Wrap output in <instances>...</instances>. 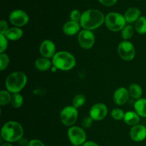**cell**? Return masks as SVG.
Segmentation results:
<instances>
[{
	"label": "cell",
	"mask_w": 146,
	"mask_h": 146,
	"mask_svg": "<svg viewBox=\"0 0 146 146\" xmlns=\"http://www.w3.org/2000/svg\"><path fill=\"white\" fill-rule=\"evenodd\" d=\"M27 82V77L23 72L17 71L8 76L5 81L6 88L7 91L12 94H19Z\"/></svg>",
	"instance_id": "3"
},
{
	"label": "cell",
	"mask_w": 146,
	"mask_h": 146,
	"mask_svg": "<svg viewBox=\"0 0 146 146\" xmlns=\"http://www.w3.org/2000/svg\"><path fill=\"white\" fill-rule=\"evenodd\" d=\"M124 16L119 13L111 12L106 16L105 24L107 28L112 31H119L125 27Z\"/></svg>",
	"instance_id": "5"
},
{
	"label": "cell",
	"mask_w": 146,
	"mask_h": 146,
	"mask_svg": "<svg viewBox=\"0 0 146 146\" xmlns=\"http://www.w3.org/2000/svg\"><path fill=\"white\" fill-rule=\"evenodd\" d=\"M103 5L106 7H111L116 3L117 0H98Z\"/></svg>",
	"instance_id": "33"
},
{
	"label": "cell",
	"mask_w": 146,
	"mask_h": 146,
	"mask_svg": "<svg viewBox=\"0 0 146 146\" xmlns=\"http://www.w3.org/2000/svg\"><path fill=\"white\" fill-rule=\"evenodd\" d=\"M51 71H54H54H57V68H56V67L54 66H53V67H51Z\"/></svg>",
	"instance_id": "37"
},
{
	"label": "cell",
	"mask_w": 146,
	"mask_h": 146,
	"mask_svg": "<svg viewBox=\"0 0 146 146\" xmlns=\"http://www.w3.org/2000/svg\"><path fill=\"white\" fill-rule=\"evenodd\" d=\"M73 146H76V145H73Z\"/></svg>",
	"instance_id": "38"
},
{
	"label": "cell",
	"mask_w": 146,
	"mask_h": 146,
	"mask_svg": "<svg viewBox=\"0 0 146 146\" xmlns=\"http://www.w3.org/2000/svg\"><path fill=\"white\" fill-rule=\"evenodd\" d=\"M141 12L139 9L133 7V8L128 9L125 11L124 14V17L126 22L133 23L135 22L141 17Z\"/></svg>",
	"instance_id": "16"
},
{
	"label": "cell",
	"mask_w": 146,
	"mask_h": 146,
	"mask_svg": "<svg viewBox=\"0 0 146 146\" xmlns=\"http://www.w3.org/2000/svg\"><path fill=\"white\" fill-rule=\"evenodd\" d=\"M135 29L138 34H146V17H141L135 24Z\"/></svg>",
	"instance_id": "22"
},
{
	"label": "cell",
	"mask_w": 146,
	"mask_h": 146,
	"mask_svg": "<svg viewBox=\"0 0 146 146\" xmlns=\"http://www.w3.org/2000/svg\"><path fill=\"white\" fill-rule=\"evenodd\" d=\"M129 96L128 90H127L126 88H123V87L118 88L113 94L114 102L118 106L123 105L128 101Z\"/></svg>",
	"instance_id": "14"
},
{
	"label": "cell",
	"mask_w": 146,
	"mask_h": 146,
	"mask_svg": "<svg viewBox=\"0 0 146 146\" xmlns=\"http://www.w3.org/2000/svg\"><path fill=\"white\" fill-rule=\"evenodd\" d=\"M79 45L85 49H89L93 47L95 43V36L92 31L84 29L78 35Z\"/></svg>",
	"instance_id": "9"
},
{
	"label": "cell",
	"mask_w": 146,
	"mask_h": 146,
	"mask_svg": "<svg viewBox=\"0 0 146 146\" xmlns=\"http://www.w3.org/2000/svg\"><path fill=\"white\" fill-rule=\"evenodd\" d=\"M24 135V129L16 121H9L1 128V137L5 141L14 143L20 141Z\"/></svg>",
	"instance_id": "2"
},
{
	"label": "cell",
	"mask_w": 146,
	"mask_h": 146,
	"mask_svg": "<svg viewBox=\"0 0 146 146\" xmlns=\"http://www.w3.org/2000/svg\"><path fill=\"white\" fill-rule=\"evenodd\" d=\"M123 121L127 125L134 126V125H138L140 121V116L136 112L133 111H128L125 113Z\"/></svg>",
	"instance_id": "17"
},
{
	"label": "cell",
	"mask_w": 146,
	"mask_h": 146,
	"mask_svg": "<svg viewBox=\"0 0 146 146\" xmlns=\"http://www.w3.org/2000/svg\"><path fill=\"white\" fill-rule=\"evenodd\" d=\"M11 96H11L9 91H4V90L1 91L0 92V105L5 106L11 103Z\"/></svg>",
	"instance_id": "24"
},
{
	"label": "cell",
	"mask_w": 146,
	"mask_h": 146,
	"mask_svg": "<svg viewBox=\"0 0 146 146\" xmlns=\"http://www.w3.org/2000/svg\"><path fill=\"white\" fill-rule=\"evenodd\" d=\"M80 30V24L78 22L69 21H67L63 27V31L68 36H74L78 33Z\"/></svg>",
	"instance_id": "15"
},
{
	"label": "cell",
	"mask_w": 146,
	"mask_h": 146,
	"mask_svg": "<svg viewBox=\"0 0 146 146\" xmlns=\"http://www.w3.org/2000/svg\"><path fill=\"white\" fill-rule=\"evenodd\" d=\"M51 62L46 58H39L36 61L35 66L38 70L41 71H45L51 68Z\"/></svg>",
	"instance_id": "20"
},
{
	"label": "cell",
	"mask_w": 146,
	"mask_h": 146,
	"mask_svg": "<svg viewBox=\"0 0 146 146\" xmlns=\"http://www.w3.org/2000/svg\"><path fill=\"white\" fill-rule=\"evenodd\" d=\"M9 64V58L6 54H1L0 55V70L4 71L8 66Z\"/></svg>",
	"instance_id": "27"
},
{
	"label": "cell",
	"mask_w": 146,
	"mask_h": 146,
	"mask_svg": "<svg viewBox=\"0 0 146 146\" xmlns=\"http://www.w3.org/2000/svg\"><path fill=\"white\" fill-rule=\"evenodd\" d=\"M1 146H13L11 144L9 143H3L1 144Z\"/></svg>",
	"instance_id": "36"
},
{
	"label": "cell",
	"mask_w": 146,
	"mask_h": 146,
	"mask_svg": "<svg viewBox=\"0 0 146 146\" xmlns=\"http://www.w3.org/2000/svg\"><path fill=\"white\" fill-rule=\"evenodd\" d=\"M8 40L11 41H17L21 38L23 36V31L20 28L17 27H13V28L9 29L8 31L4 34Z\"/></svg>",
	"instance_id": "18"
},
{
	"label": "cell",
	"mask_w": 146,
	"mask_h": 146,
	"mask_svg": "<svg viewBox=\"0 0 146 146\" xmlns=\"http://www.w3.org/2000/svg\"><path fill=\"white\" fill-rule=\"evenodd\" d=\"M29 20L28 14L22 10H14L9 15L10 22L17 27L25 26L29 22Z\"/></svg>",
	"instance_id": "10"
},
{
	"label": "cell",
	"mask_w": 146,
	"mask_h": 146,
	"mask_svg": "<svg viewBox=\"0 0 146 146\" xmlns=\"http://www.w3.org/2000/svg\"><path fill=\"white\" fill-rule=\"evenodd\" d=\"M60 118L66 126H72L78 118V110L73 106H66L61 111Z\"/></svg>",
	"instance_id": "6"
},
{
	"label": "cell",
	"mask_w": 146,
	"mask_h": 146,
	"mask_svg": "<svg viewBox=\"0 0 146 146\" xmlns=\"http://www.w3.org/2000/svg\"><path fill=\"white\" fill-rule=\"evenodd\" d=\"M24 102V98L22 96L19 94H14L11 96V104L14 108H19L22 106Z\"/></svg>",
	"instance_id": "23"
},
{
	"label": "cell",
	"mask_w": 146,
	"mask_h": 146,
	"mask_svg": "<svg viewBox=\"0 0 146 146\" xmlns=\"http://www.w3.org/2000/svg\"><path fill=\"white\" fill-rule=\"evenodd\" d=\"M106 17L101 11L96 9H88L81 14L80 25L84 29H96L105 22Z\"/></svg>",
	"instance_id": "1"
},
{
	"label": "cell",
	"mask_w": 146,
	"mask_h": 146,
	"mask_svg": "<svg viewBox=\"0 0 146 146\" xmlns=\"http://www.w3.org/2000/svg\"><path fill=\"white\" fill-rule=\"evenodd\" d=\"M82 146H99L96 143L94 142V141H87L86 142L84 145H82Z\"/></svg>",
	"instance_id": "35"
},
{
	"label": "cell",
	"mask_w": 146,
	"mask_h": 146,
	"mask_svg": "<svg viewBox=\"0 0 146 146\" xmlns=\"http://www.w3.org/2000/svg\"><path fill=\"white\" fill-rule=\"evenodd\" d=\"M8 24L7 23V21H4V20H1V22H0V34H2L4 35L5 33L8 31Z\"/></svg>",
	"instance_id": "32"
},
{
	"label": "cell",
	"mask_w": 146,
	"mask_h": 146,
	"mask_svg": "<svg viewBox=\"0 0 146 146\" xmlns=\"http://www.w3.org/2000/svg\"><path fill=\"white\" fill-rule=\"evenodd\" d=\"M130 96L135 99H140L143 95V89L141 86L137 84H131L128 89Z\"/></svg>",
	"instance_id": "21"
},
{
	"label": "cell",
	"mask_w": 146,
	"mask_h": 146,
	"mask_svg": "<svg viewBox=\"0 0 146 146\" xmlns=\"http://www.w3.org/2000/svg\"><path fill=\"white\" fill-rule=\"evenodd\" d=\"M76 58L71 53L59 51L56 53L53 57L52 64L57 69L61 71H69L76 66Z\"/></svg>",
	"instance_id": "4"
},
{
	"label": "cell",
	"mask_w": 146,
	"mask_h": 146,
	"mask_svg": "<svg viewBox=\"0 0 146 146\" xmlns=\"http://www.w3.org/2000/svg\"><path fill=\"white\" fill-rule=\"evenodd\" d=\"M93 121L94 120L91 118V116H88L84 118V119L82 120V122H81V125L84 128H88L92 125L93 123Z\"/></svg>",
	"instance_id": "31"
},
{
	"label": "cell",
	"mask_w": 146,
	"mask_h": 146,
	"mask_svg": "<svg viewBox=\"0 0 146 146\" xmlns=\"http://www.w3.org/2000/svg\"><path fill=\"white\" fill-rule=\"evenodd\" d=\"M81 14H81V12L78 10H73L71 12V14H70V18H71V21L78 22L80 21V19H81Z\"/></svg>",
	"instance_id": "30"
},
{
	"label": "cell",
	"mask_w": 146,
	"mask_h": 146,
	"mask_svg": "<svg viewBox=\"0 0 146 146\" xmlns=\"http://www.w3.org/2000/svg\"><path fill=\"white\" fill-rule=\"evenodd\" d=\"M134 29L132 26L126 25L121 30V35L123 39H130L133 36Z\"/></svg>",
	"instance_id": "25"
},
{
	"label": "cell",
	"mask_w": 146,
	"mask_h": 146,
	"mask_svg": "<svg viewBox=\"0 0 146 146\" xmlns=\"http://www.w3.org/2000/svg\"><path fill=\"white\" fill-rule=\"evenodd\" d=\"M86 102V97L85 96L83 95V94H78L76 95L74 98L73 99V106H74L75 108H78L82 106Z\"/></svg>",
	"instance_id": "26"
},
{
	"label": "cell",
	"mask_w": 146,
	"mask_h": 146,
	"mask_svg": "<svg viewBox=\"0 0 146 146\" xmlns=\"http://www.w3.org/2000/svg\"><path fill=\"white\" fill-rule=\"evenodd\" d=\"M131 139L135 142H141L146 138V128L143 125H134L130 131Z\"/></svg>",
	"instance_id": "13"
},
{
	"label": "cell",
	"mask_w": 146,
	"mask_h": 146,
	"mask_svg": "<svg viewBox=\"0 0 146 146\" xmlns=\"http://www.w3.org/2000/svg\"><path fill=\"white\" fill-rule=\"evenodd\" d=\"M68 137L73 145L79 146L86 142V132L78 126H71L68 131Z\"/></svg>",
	"instance_id": "7"
},
{
	"label": "cell",
	"mask_w": 146,
	"mask_h": 146,
	"mask_svg": "<svg viewBox=\"0 0 146 146\" xmlns=\"http://www.w3.org/2000/svg\"><path fill=\"white\" fill-rule=\"evenodd\" d=\"M8 46V39L4 35L0 34V53L3 54Z\"/></svg>",
	"instance_id": "29"
},
{
	"label": "cell",
	"mask_w": 146,
	"mask_h": 146,
	"mask_svg": "<svg viewBox=\"0 0 146 146\" xmlns=\"http://www.w3.org/2000/svg\"><path fill=\"white\" fill-rule=\"evenodd\" d=\"M118 54L122 59L125 61H131L135 58V47L130 41H123L118 45Z\"/></svg>",
	"instance_id": "8"
},
{
	"label": "cell",
	"mask_w": 146,
	"mask_h": 146,
	"mask_svg": "<svg viewBox=\"0 0 146 146\" xmlns=\"http://www.w3.org/2000/svg\"><path fill=\"white\" fill-rule=\"evenodd\" d=\"M40 54L43 57L50 58L56 54V46L54 42L50 40H45L41 43L39 48Z\"/></svg>",
	"instance_id": "12"
},
{
	"label": "cell",
	"mask_w": 146,
	"mask_h": 146,
	"mask_svg": "<svg viewBox=\"0 0 146 146\" xmlns=\"http://www.w3.org/2000/svg\"><path fill=\"white\" fill-rule=\"evenodd\" d=\"M134 108L139 116L146 118V98H140L134 104Z\"/></svg>",
	"instance_id": "19"
},
{
	"label": "cell",
	"mask_w": 146,
	"mask_h": 146,
	"mask_svg": "<svg viewBox=\"0 0 146 146\" xmlns=\"http://www.w3.org/2000/svg\"><path fill=\"white\" fill-rule=\"evenodd\" d=\"M111 117L115 121H121L123 119L125 113L120 108H115L111 111Z\"/></svg>",
	"instance_id": "28"
},
{
	"label": "cell",
	"mask_w": 146,
	"mask_h": 146,
	"mask_svg": "<svg viewBox=\"0 0 146 146\" xmlns=\"http://www.w3.org/2000/svg\"><path fill=\"white\" fill-rule=\"evenodd\" d=\"M108 108L104 104H96L90 110V116L94 121H101L106 117Z\"/></svg>",
	"instance_id": "11"
},
{
	"label": "cell",
	"mask_w": 146,
	"mask_h": 146,
	"mask_svg": "<svg viewBox=\"0 0 146 146\" xmlns=\"http://www.w3.org/2000/svg\"><path fill=\"white\" fill-rule=\"evenodd\" d=\"M27 146H45L44 144L41 142V141L37 139L31 140L29 143H28Z\"/></svg>",
	"instance_id": "34"
}]
</instances>
